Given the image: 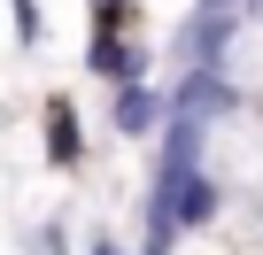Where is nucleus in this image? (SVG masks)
<instances>
[{
  "label": "nucleus",
  "mask_w": 263,
  "mask_h": 255,
  "mask_svg": "<svg viewBox=\"0 0 263 255\" xmlns=\"http://www.w3.org/2000/svg\"><path fill=\"white\" fill-rule=\"evenodd\" d=\"M47 163L54 170H78L85 163V132H78V108L70 101H47Z\"/></svg>",
  "instance_id": "nucleus-6"
},
{
  "label": "nucleus",
  "mask_w": 263,
  "mask_h": 255,
  "mask_svg": "<svg viewBox=\"0 0 263 255\" xmlns=\"http://www.w3.org/2000/svg\"><path fill=\"white\" fill-rule=\"evenodd\" d=\"M85 255H124V247H116V240H93V247H85Z\"/></svg>",
  "instance_id": "nucleus-8"
},
{
  "label": "nucleus",
  "mask_w": 263,
  "mask_h": 255,
  "mask_svg": "<svg viewBox=\"0 0 263 255\" xmlns=\"http://www.w3.org/2000/svg\"><path fill=\"white\" fill-rule=\"evenodd\" d=\"M201 170L224 201L263 209V108H217L201 124Z\"/></svg>",
  "instance_id": "nucleus-1"
},
{
  "label": "nucleus",
  "mask_w": 263,
  "mask_h": 255,
  "mask_svg": "<svg viewBox=\"0 0 263 255\" xmlns=\"http://www.w3.org/2000/svg\"><path fill=\"white\" fill-rule=\"evenodd\" d=\"M108 124H116L124 140H163L171 93H163V85H116V93H108Z\"/></svg>",
  "instance_id": "nucleus-4"
},
{
  "label": "nucleus",
  "mask_w": 263,
  "mask_h": 255,
  "mask_svg": "<svg viewBox=\"0 0 263 255\" xmlns=\"http://www.w3.org/2000/svg\"><path fill=\"white\" fill-rule=\"evenodd\" d=\"M8 16H16V39H24V47H39V39H47V24H39V0H8Z\"/></svg>",
  "instance_id": "nucleus-7"
},
{
  "label": "nucleus",
  "mask_w": 263,
  "mask_h": 255,
  "mask_svg": "<svg viewBox=\"0 0 263 255\" xmlns=\"http://www.w3.org/2000/svg\"><path fill=\"white\" fill-rule=\"evenodd\" d=\"M171 255H263V209H248V201H224L201 232H186Z\"/></svg>",
  "instance_id": "nucleus-3"
},
{
  "label": "nucleus",
  "mask_w": 263,
  "mask_h": 255,
  "mask_svg": "<svg viewBox=\"0 0 263 255\" xmlns=\"http://www.w3.org/2000/svg\"><path fill=\"white\" fill-rule=\"evenodd\" d=\"M232 108H263V8H232L217 24V47L201 62Z\"/></svg>",
  "instance_id": "nucleus-2"
},
{
  "label": "nucleus",
  "mask_w": 263,
  "mask_h": 255,
  "mask_svg": "<svg viewBox=\"0 0 263 255\" xmlns=\"http://www.w3.org/2000/svg\"><path fill=\"white\" fill-rule=\"evenodd\" d=\"M85 62L108 77V93H116V85H147V70H155V54H147L140 39H116V31H93Z\"/></svg>",
  "instance_id": "nucleus-5"
}]
</instances>
